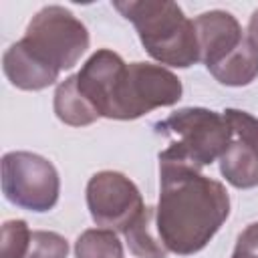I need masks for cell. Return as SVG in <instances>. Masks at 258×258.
<instances>
[{
    "label": "cell",
    "instance_id": "cell-15",
    "mask_svg": "<svg viewBox=\"0 0 258 258\" xmlns=\"http://www.w3.org/2000/svg\"><path fill=\"white\" fill-rule=\"evenodd\" d=\"M77 258H123V244L117 232L107 228L85 230L75 242Z\"/></svg>",
    "mask_w": 258,
    "mask_h": 258
},
{
    "label": "cell",
    "instance_id": "cell-5",
    "mask_svg": "<svg viewBox=\"0 0 258 258\" xmlns=\"http://www.w3.org/2000/svg\"><path fill=\"white\" fill-rule=\"evenodd\" d=\"M2 191L16 208L40 214L56 206L60 177L46 157L30 151H10L2 157Z\"/></svg>",
    "mask_w": 258,
    "mask_h": 258
},
{
    "label": "cell",
    "instance_id": "cell-3",
    "mask_svg": "<svg viewBox=\"0 0 258 258\" xmlns=\"http://www.w3.org/2000/svg\"><path fill=\"white\" fill-rule=\"evenodd\" d=\"M155 133L169 143L159 151V161L204 169L220 159L232 141V129L222 113L204 107H185L155 123Z\"/></svg>",
    "mask_w": 258,
    "mask_h": 258
},
{
    "label": "cell",
    "instance_id": "cell-17",
    "mask_svg": "<svg viewBox=\"0 0 258 258\" xmlns=\"http://www.w3.org/2000/svg\"><path fill=\"white\" fill-rule=\"evenodd\" d=\"M32 230L24 220H8L2 224L0 234V258H22Z\"/></svg>",
    "mask_w": 258,
    "mask_h": 258
},
{
    "label": "cell",
    "instance_id": "cell-1",
    "mask_svg": "<svg viewBox=\"0 0 258 258\" xmlns=\"http://www.w3.org/2000/svg\"><path fill=\"white\" fill-rule=\"evenodd\" d=\"M230 216L226 187L198 169L159 161L155 226L165 248L191 256L208 246Z\"/></svg>",
    "mask_w": 258,
    "mask_h": 258
},
{
    "label": "cell",
    "instance_id": "cell-19",
    "mask_svg": "<svg viewBox=\"0 0 258 258\" xmlns=\"http://www.w3.org/2000/svg\"><path fill=\"white\" fill-rule=\"evenodd\" d=\"M248 36L252 38V42L258 46V10L252 12L250 22H248Z\"/></svg>",
    "mask_w": 258,
    "mask_h": 258
},
{
    "label": "cell",
    "instance_id": "cell-11",
    "mask_svg": "<svg viewBox=\"0 0 258 258\" xmlns=\"http://www.w3.org/2000/svg\"><path fill=\"white\" fill-rule=\"evenodd\" d=\"M220 171L228 183L238 189H250L258 185V149L246 141H230L220 155Z\"/></svg>",
    "mask_w": 258,
    "mask_h": 258
},
{
    "label": "cell",
    "instance_id": "cell-2",
    "mask_svg": "<svg viewBox=\"0 0 258 258\" xmlns=\"http://www.w3.org/2000/svg\"><path fill=\"white\" fill-rule=\"evenodd\" d=\"M113 8L133 22L147 54L159 64L187 69L200 60V44L194 20L169 0L113 2Z\"/></svg>",
    "mask_w": 258,
    "mask_h": 258
},
{
    "label": "cell",
    "instance_id": "cell-7",
    "mask_svg": "<svg viewBox=\"0 0 258 258\" xmlns=\"http://www.w3.org/2000/svg\"><path fill=\"white\" fill-rule=\"evenodd\" d=\"M87 208L97 226L125 232L143 212L139 187L121 171H97L87 183Z\"/></svg>",
    "mask_w": 258,
    "mask_h": 258
},
{
    "label": "cell",
    "instance_id": "cell-4",
    "mask_svg": "<svg viewBox=\"0 0 258 258\" xmlns=\"http://www.w3.org/2000/svg\"><path fill=\"white\" fill-rule=\"evenodd\" d=\"M20 40L40 60L60 73L81 60L91 38L87 26L69 8L50 4L32 16Z\"/></svg>",
    "mask_w": 258,
    "mask_h": 258
},
{
    "label": "cell",
    "instance_id": "cell-14",
    "mask_svg": "<svg viewBox=\"0 0 258 258\" xmlns=\"http://www.w3.org/2000/svg\"><path fill=\"white\" fill-rule=\"evenodd\" d=\"M129 252L137 258H167V248L155 226V208L145 206L143 212L123 232Z\"/></svg>",
    "mask_w": 258,
    "mask_h": 258
},
{
    "label": "cell",
    "instance_id": "cell-9",
    "mask_svg": "<svg viewBox=\"0 0 258 258\" xmlns=\"http://www.w3.org/2000/svg\"><path fill=\"white\" fill-rule=\"evenodd\" d=\"M198 44H200V60L206 69H214L226 56H230L246 38L236 16L226 10H210L194 20Z\"/></svg>",
    "mask_w": 258,
    "mask_h": 258
},
{
    "label": "cell",
    "instance_id": "cell-8",
    "mask_svg": "<svg viewBox=\"0 0 258 258\" xmlns=\"http://www.w3.org/2000/svg\"><path fill=\"white\" fill-rule=\"evenodd\" d=\"M125 75L127 62L111 48H99L93 52L77 73V85L99 117L117 119Z\"/></svg>",
    "mask_w": 258,
    "mask_h": 258
},
{
    "label": "cell",
    "instance_id": "cell-13",
    "mask_svg": "<svg viewBox=\"0 0 258 258\" xmlns=\"http://www.w3.org/2000/svg\"><path fill=\"white\" fill-rule=\"evenodd\" d=\"M210 73L226 87H246L258 77V46L252 42L248 32L244 42L220 64L210 69Z\"/></svg>",
    "mask_w": 258,
    "mask_h": 258
},
{
    "label": "cell",
    "instance_id": "cell-18",
    "mask_svg": "<svg viewBox=\"0 0 258 258\" xmlns=\"http://www.w3.org/2000/svg\"><path fill=\"white\" fill-rule=\"evenodd\" d=\"M222 115L228 121L232 133L240 141H246L258 149V119L256 117H252L250 113H246L242 109H226Z\"/></svg>",
    "mask_w": 258,
    "mask_h": 258
},
{
    "label": "cell",
    "instance_id": "cell-16",
    "mask_svg": "<svg viewBox=\"0 0 258 258\" xmlns=\"http://www.w3.org/2000/svg\"><path fill=\"white\" fill-rule=\"evenodd\" d=\"M69 242L64 236L48 230H32L28 248L22 258H67Z\"/></svg>",
    "mask_w": 258,
    "mask_h": 258
},
{
    "label": "cell",
    "instance_id": "cell-12",
    "mask_svg": "<svg viewBox=\"0 0 258 258\" xmlns=\"http://www.w3.org/2000/svg\"><path fill=\"white\" fill-rule=\"evenodd\" d=\"M52 107H54V115L71 127H85L99 119L95 107L81 93L77 85V75H71L56 85Z\"/></svg>",
    "mask_w": 258,
    "mask_h": 258
},
{
    "label": "cell",
    "instance_id": "cell-6",
    "mask_svg": "<svg viewBox=\"0 0 258 258\" xmlns=\"http://www.w3.org/2000/svg\"><path fill=\"white\" fill-rule=\"evenodd\" d=\"M183 87L177 75L163 64L129 62L119 97V121L139 119L153 109L171 107L181 99Z\"/></svg>",
    "mask_w": 258,
    "mask_h": 258
},
{
    "label": "cell",
    "instance_id": "cell-10",
    "mask_svg": "<svg viewBox=\"0 0 258 258\" xmlns=\"http://www.w3.org/2000/svg\"><path fill=\"white\" fill-rule=\"evenodd\" d=\"M2 69L12 87L22 91H42L58 81V71L40 60L22 40L10 44L2 56Z\"/></svg>",
    "mask_w": 258,
    "mask_h": 258
}]
</instances>
